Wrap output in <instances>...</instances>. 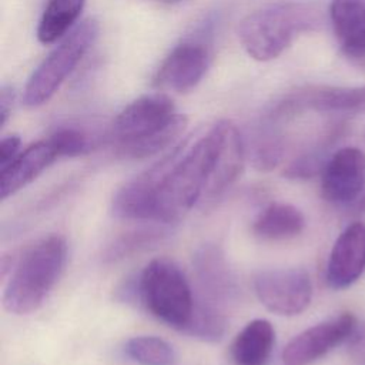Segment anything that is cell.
Wrapping results in <instances>:
<instances>
[{"instance_id":"obj_20","label":"cell","mask_w":365,"mask_h":365,"mask_svg":"<svg viewBox=\"0 0 365 365\" xmlns=\"http://www.w3.org/2000/svg\"><path fill=\"white\" fill-rule=\"evenodd\" d=\"M86 0H48L37 26L41 44H53L67 34L80 17Z\"/></svg>"},{"instance_id":"obj_22","label":"cell","mask_w":365,"mask_h":365,"mask_svg":"<svg viewBox=\"0 0 365 365\" xmlns=\"http://www.w3.org/2000/svg\"><path fill=\"white\" fill-rule=\"evenodd\" d=\"M167 237L165 230L160 228H140L135 231L125 232L115 238L104 251V261L115 262L130 255L144 251L158 242H161Z\"/></svg>"},{"instance_id":"obj_6","label":"cell","mask_w":365,"mask_h":365,"mask_svg":"<svg viewBox=\"0 0 365 365\" xmlns=\"http://www.w3.org/2000/svg\"><path fill=\"white\" fill-rule=\"evenodd\" d=\"M98 31L100 27L94 19L84 20L38 64L24 87L23 101L27 107H38L58 91L94 44Z\"/></svg>"},{"instance_id":"obj_27","label":"cell","mask_w":365,"mask_h":365,"mask_svg":"<svg viewBox=\"0 0 365 365\" xmlns=\"http://www.w3.org/2000/svg\"><path fill=\"white\" fill-rule=\"evenodd\" d=\"M349 356L356 365H365V332L358 335L349 345Z\"/></svg>"},{"instance_id":"obj_8","label":"cell","mask_w":365,"mask_h":365,"mask_svg":"<svg viewBox=\"0 0 365 365\" xmlns=\"http://www.w3.org/2000/svg\"><path fill=\"white\" fill-rule=\"evenodd\" d=\"M182 144L173 148L154 165L124 182L113 195L111 212L120 220H153L155 198L164 175L177 161Z\"/></svg>"},{"instance_id":"obj_25","label":"cell","mask_w":365,"mask_h":365,"mask_svg":"<svg viewBox=\"0 0 365 365\" xmlns=\"http://www.w3.org/2000/svg\"><path fill=\"white\" fill-rule=\"evenodd\" d=\"M21 140L19 135H7L0 143V168L7 167L19 154Z\"/></svg>"},{"instance_id":"obj_15","label":"cell","mask_w":365,"mask_h":365,"mask_svg":"<svg viewBox=\"0 0 365 365\" xmlns=\"http://www.w3.org/2000/svg\"><path fill=\"white\" fill-rule=\"evenodd\" d=\"M365 268V224H349L336 238L327 264V282L334 289L354 284Z\"/></svg>"},{"instance_id":"obj_9","label":"cell","mask_w":365,"mask_h":365,"mask_svg":"<svg viewBox=\"0 0 365 365\" xmlns=\"http://www.w3.org/2000/svg\"><path fill=\"white\" fill-rule=\"evenodd\" d=\"M355 317L344 312L307 328L294 336L282 351V365H311L341 342L355 329Z\"/></svg>"},{"instance_id":"obj_19","label":"cell","mask_w":365,"mask_h":365,"mask_svg":"<svg viewBox=\"0 0 365 365\" xmlns=\"http://www.w3.org/2000/svg\"><path fill=\"white\" fill-rule=\"evenodd\" d=\"M305 217L295 205L288 202H272L254 220L252 232L261 240H289L302 232Z\"/></svg>"},{"instance_id":"obj_14","label":"cell","mask_w":365,"mask_h":365,"mask_svg":"<svg viewBox=\"0 0 365 365\" xmlns=\"http://www.w3.org/2000/svg\"><path fill=\"white\" fill-rule=\"evenodd\" d=\"M208 66L210 54L204 46L180 44L160 66L154 77V86L161 90L187 93L202 80Z\"/></svg>"},{"instance_id":"obj_4","label":"cell","mask_w":365,"mask_h":365,"mask_svg":"<svg viewBox=\"0 0 365 365\" xmlns=\"http://www.w3.org/2000/svg\"><path fill=\"white\" fill-rule=\"evenodd\" d=\"M215 158V137L210 130L178 161L160 182L154 221H180L202 197Z\"/></svg>"},{"instance_id":"obj_16","label":"cell","mask_w":365,"mask_h":365,"mask_svg":"<svg viewBox=\"0 0 365 365\" xmlns=\"http://www.w3.org/2000/svg\"><path fill=\"white\" fill-rule=\"evenodd\" d=\"M56 158L58 154L53 144L46 141H37L29 145L23 153L1 170L0 173V198L6 200L13 195L33 180H36Z\"/></svg>"},{"instance_id":"obj_17","label":"cell","mask_w":365,"mask_h":365,"mask_svg":"<svg viewBox=\"0 0 365 365\" xmlns=\"http://www.w3.org/2000/svg\"><path fill=\"white\" fill-rule=\"evenodd\" d=\"M331 23L342 50L354 57L365 54V0H332Z\"/></svg>"},{"instance_id":"obj_18","label":"cell","mask_w":365,"mask_h":365,"mask_svg":"<svg viewBox=\"0 0 365 365\" xmlns=\"http://www.w3.org/2000/svg\"><path fill=\"white\" fill-rule=\"evenodd\" d=\"M275 344V331L269 321L254 319L235 336L231 356L235 365H267Z\"/></svg>"},{"instance_id":"obj_29","label":"cell","mask_w":365,"mask_h":365,"mask_svg":"<svg viewBox=\"0 0 365 365\" xmlns=\"http://www.w3.org/2000/svg\"><path fill=\"white\" fill-rule=\"evenodd\" d=\"M153 1H157V3H163V4H174V3H180V1H184V0H153Z\"/></svg>"},{"instance_id":"obj_13","label":"cell","mask_w":365,"mask_h":365,"mask_svg":"<svg viewBox=\"0 0 365 365\" xmlns=\"http://www.w3.org/2000/svg\"><path fill=\"white\" fill-rule=\"evenodd\" d=\"M192 267L204 299L220 308L237 299L240 294L237 278L218 245L202 244L198 247L192 257Z\"/></svg>"},{"instance_id":"obj_12","label":"cell","mask_w":365,"mask_h":365,"mask_svg":"<svg viewBox=\"0 0 365 365\" xmlns=\"http://www.w3.org/2000/svg\"><path fill=\"white\" fill-rule=\"evenodd\" d=\"M314 110L328 114H352L365 111V86L334 87L311 86L292 93L278 107V115Z\"/></svg>"},{"instance_id":"obj_11","label":"cell","mask_w":365,"mask_h":365,"mask_svg":"<svg viewBox=\"0 0 365 365\" xmlns=\"http://www.w3.org/2000/svg\"><path fill=\"white\" fill-rule=\"evenodd\" d=\"M211 131L215 137V158L202 195L215 200L240 178L244 170L245 147L237 125L228 120L218 121Z\"/></svg>"},{"instance_id":"obj_26","label":"cell","mask_w":365,"mask_h":365,"mask_svg":"<svg viewBox=\"0 0 365 365\" xmlns=\"http://www.w3.org/2000/svg\"><path fill=\"white\" fill-rule=\"evenodd\" d=\"M14 100V93L11 87L3 86L0 90V127H4Z\"/></svg>"},{"instance_id":"obj_7","label":"cell","mask_w":365,"mask_h":365,"mask_svg":"<svg viewBox=\"0 0 365 365\" xmlns=\"http://www.w3.org/2000/svg\"><path fill=\"white\" fill-rule=\"evenodd\" d=\"M254 289L259 302L278 315H298L312 298V282L302 268L261 271L254 278Z\"/></svg>"},{"instance_id":"obj_23","label":"cell","mask_w":365,"mask_h":365,"mask_svg":"<svg viewBox=\"0 0 365 365\" xmlns=\"http://www.w3.org/2000/svg\"><path fill=\"white\" fill-rule=\"evenodd\" d=\"M124 351L140 365H173L175 362L173 346L158 336L141 335L130 338L124 345Z\"/></svg>"},{"instance_id":"obj_24","label":"cell","mask_w":365,"mask_h":365,"mask_svg":"<svg viewBox=\"0 0 365 365\" xmlns=\"http://www.w3.org/2000/svg\"><path fill=\"white\" fill-rule=\"evenodd\" d=\"M48 141L56 148L58 157H76L86 154L91 148L90 138L86 133L77 128L64 127L56 130Z\"/></svg>"},{"instance_id":"obj_2","label":"cell","mask_w":365,"mask_h":365,"mask_svg":"<svg viewBox=\"0 0 365 365\" xmlns=\"http://www.w3.org/2000/svg\"><path fill=\"white\" fill-rule=\"evenodd\" d=\"M67 255L66 240L58 234L43 237L17 261L3 294L4 308L16 315L34 312L58 281Z\"/></svg>"},{"instance_id":"obj_1","label":"cell","mask_w":365,"mask_h":365,"mask_svg":"<svg viewBox=\"0 0 365 365\" xmlns=\"http://www.w3.org/2000/svg\"><path fill=\"white\" fill-rule=\"evenodd\" d=\"M187 124L188 118L175 111L168 96L154 93L130 103L115 117L111 134L123 157L145 158L173 145Z\"/></svg>"},{"instance_id":"obj_10","label":"cell","mask_w":365,"mask_h":365,"mask_svg":"<svg viewBox=\"0 0 365 365\" xmlns=\"http://www.w3.org/2000/svg\"><path fill=\"white\" fill-rule=\"evenodd\" d=\"M365 188V153L356 147L335 151L321 173L322 197L332 204H352Z\"/></svg>"},{"instance_id":"obj_21","label":"cell","mask_w":365,"mask_h":365,"mask_svg":"<svg viewBox=\"0 0 365 365\" xmlns=\"http://www.w3.org/2000/svg\"><path fill=\"white\" fill-rule=\"evenodd\" d=\"M225 317L220 307L202 298L195 301L191 319L184 334L205 342H217L225 334Z\"/></svg>"},{"instance_id":"obj_28","label":"cell","mask_w":365,"mask_h":365,"mask_svg":"<svg viewBox=\"0 0 365 365\" xmlns=\"http://www.w3.org/2000/svg\"><path fill=\"white\" fill-rule=\"evenodd\" d=\"M351 210L354 211V214H364L365 212V188L359 194V197L351 204Z\"/></svg>"},{"instance_id":"obj_3","label":"cell","mask_w":365,"mask_h":365,"mask_svg":"<svg viewBox=\"0 0 365 365\" xmlns=\"http://www.w3.org/2000/svg\"><path fill=\"white\" fill-rule=\"evenodd\" d=\"M318 23V11L304 3L274 4L245 16L238 38L250 57L269 61L281 56L304 31Z\"/></svg>"},{"instance_id":"obj_5","label":"cell","mask_w":365,"mask_h":365,"mask_svg":"<svg viewBox=\"0 0 365 365\" xmlns=\"http://www.w3.org/2000/svg\"><path fill=\"white\" fill-rule=\"evenodd\" d=\"M138 291L145 308L167 325L184 332L195 298L182 271L167 258L151 259L141 272Z\"/></svg>"}]
</instances>
